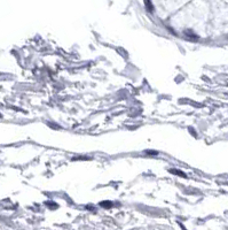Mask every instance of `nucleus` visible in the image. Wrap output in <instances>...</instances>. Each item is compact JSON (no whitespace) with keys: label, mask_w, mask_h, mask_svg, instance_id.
<instances>
[{"label":"nucleus","mask_w":228,"mask_h":230,"mask_svg":"<svg viewBox=\"0 0 228 230\" xmlns=\"http://www.w3.org/2000/svg\"><path fill=\"white\" fill-rule=\"evenodd\" d=\"M101 206H103V207H110L111 202L110 201H103V202H101Z\"/></svg>","instance_id":"2"},{"label":"nucleus","mask_w":228,"mask_h":230,"mask_svg":"<svg viewBox=\"0 0 228 230\" xmlns=\"http://www.w3.org/2000/svg\"><path fill=\"white\" fill-rule=\"evenodd\" d=\"M170 171H171V172H173L174 175H178V176H181V177H186V175H184L182 171H180V170H176V169H171Z\"/></svg>","instance_id":"1"}]
</instances>
